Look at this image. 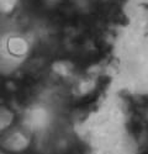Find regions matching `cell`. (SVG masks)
Returning <instances> with one entry per match:
<instances>
[{"mask_svg": "<svg viewBox=\"0 0 148 154\" xmlns=\"http://www.w3.org/2000/svg\"><path fill=\"white\" fill-rule=\"evenodd\" d=\"M3 147L12 153H19L25 150L30 144V138L22 131H15L5 136L3 139Z\"/></svg>", "mask_w": 148, "mask_h": 154, "instance_id": "6da1fadb", "label": "cell"}, {"mask_svg": "<svg viewBox=\"0 0 148 154\" xmlns=\"http://www.w3.org/2000/svg\"><path fill=\"white\" fill-rule=\"evenodd\" d=\"M6 47H8L9 53H11L12 56H16V57L23 56L29 49V45H27L26 40L20 36H14V37L9 38L6 42Z\"/></svg>", "mask_w": 148, "mask_h": 154, "instance_id": "7a4b0ae2", "label": "cell"}, {"mask_svg": "<svg viewBox=\"0 0 148 154\" xmlns=\"http://www.w3.org/2000/svg\"><path fill=\"white\" fill-rule=\"evenodd\" d=\"M14 119L15 115L9 107L0 106V132L6 131L14 122Z\"/></svg>", "mask_w": 148, "mask_h": 154, "instance_id": "3957f363", "label": "cell"}, {"mask_svg": "<svg viewBox=\"0 0 148 154\" xmlns=\"http://www.w3.org/2000/svg\"><path fill=\"white\" fill-rule=\"evenodd\" d=\"M19 5V0H0V12L9 15L14 12Z\"/></svg>", "mask_w": 148, "mask_h": 154, "instance_id": "277c9868", "label": "cell"}, {"mask_svg": "<svg viewBox=\"0 0 148 154\" xmlns=\"http://www.w3.org/2000/svg\"><path fill=\"white\" fill-rule=\"evenodd\" d=\"M136 4H142V5H148V0H132Z\"/></svg>", "mask_w": 148, "mask_h": 154, "instance_id": "5b68a950", "label": "cell"}]
</instances>
